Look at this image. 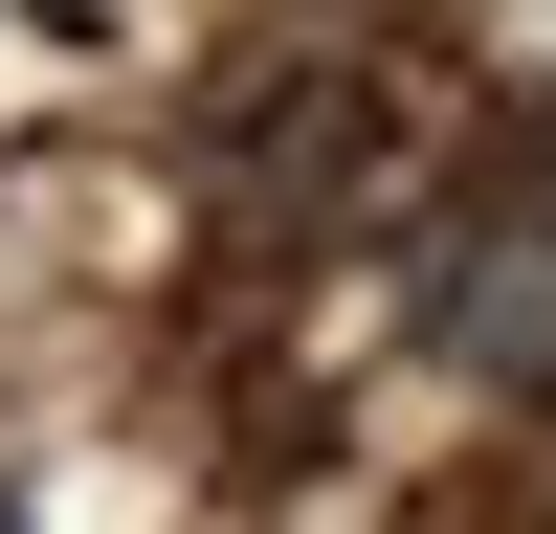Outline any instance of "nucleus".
Instances as JSON below:
<instances>
[{"label":"nucleus","instance_id":"obj_1","mask_svg":"<svg viewBox=\"0 0 556 534\" xmlns=\"http://www.w3.org/2000/svg\"><path fill=\"white\" fill-rule=\"evenodd\" d=\"M401 312H424L468 379L556 400V112H513V134H490V178L424 223V290H401Z\"/></svg>","mask_w":556,"mask_h":534},{"label":"nucleus","instance_id":"obj_2","mask_svg":"<svg viewBox=\"0 0 556 534\" xmlns=\"http://www.w3.org/2000/svg\"><path fill=\"white\" fill-rule=\"evenodd\" d=\"M0 534H23V512H0Z\"/></svg>","mask_w":556,"mask_h":534}]
</instances>
